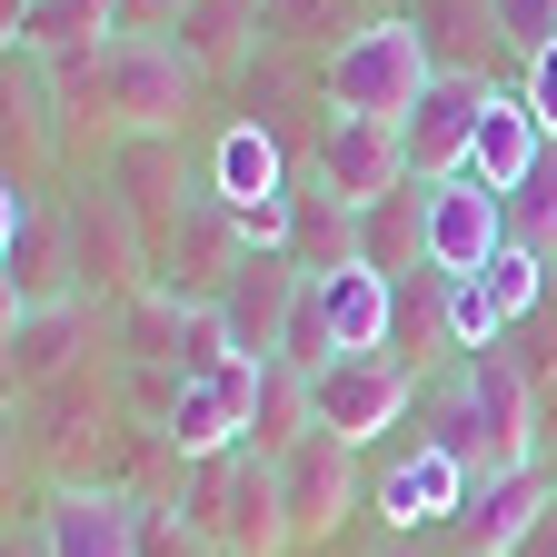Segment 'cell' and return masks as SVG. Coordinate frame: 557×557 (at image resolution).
Wrapping results in <instances>:
<instances>
[{"mask_svg": "<svg viewBox=\"0 0 557 557\" xmlns=\"http://www.w3.org/2000/svg\"><path fill=\"white\" fill-rule=\"evenodd\" d=\"M418 448H448L478 487L508 468H547L537 448V379L518 348H478V359H448L429 388H418Z\"/></svg>", "mask_w": 557, "mask_h": 557, "instance_id": "cell-1", "label": "cell"}, {"mask_svg": "<svg viewBox=\"0 0 557 557\" xmlns=\"http://www.w3.org/2000/svg\"><path fill=\"white\" fill-rule=\"evenodd\" d=\"M429 81H438V60H429V40H418L408 11H379L369 30H348V40L319 60V100H329L338 120H388V129L429 100Z\"/></svg>", "mask_w": 557, "mask_h": 557, "instance_id": "cell-2", "label": "cell"}, {"mask_svg": "<svg viewBox=\"0 0 557 557\" xmlns=\"http://www.w3.org/2000/svg\"><path fill=\"white\" fill-rule=\"evenodd\" d=\"M100 110L120 139H180L199 110V60L170 30H120L100 50Z\"/></svg>", "mask_w": 557, "mask_h": 557, "instance_id": "cell-3", "label": "cell"}, {"mask_svg": "<svg viewBox=\"0 0 557 557\" xmlns=\"http://www.w3.org/2000/svg\"><path fill=\"white\" fill-rule=\"evenodd\" d=\"M60 269H70V299H100V319L150 289V239H139L110 180L60 189Z\"/></svg>", "mask_w": 557, "mask_h": 557, "instance_id": "cell-4", "label": "cell"}, {"mask_svg": "<svg viewBox=\"0 0 557 557\" xmlns=\"http://www.w3.org/2000/svg\"><path fill=\"white\" fill-rule=\"evenodd\" d=\"M180 508H189V528L220 547V557H278V547H289V508H278V458H259V448L199 458Z\"/></svg>", "mask_w": 557, "mask_h": 557, "instance_id": "cell-5", "label": "cell"}, {"mask_svg": "<svg viewBox=\"0 0 557 557\" xmlns=\"http://www.w3.org/2000/svg\"><path fill=\"white\" fill-rule=\"evenodd\" d=\"M418 379L398 348H379V359H329V369H309V408H319V429L329 438H348V448H369V438H388L398 418L418 408Z\"/></svg>", "mask_w": 557, "mask_h": 557, "instance_id": "cell-6", "label": "cell"}, {"mask_svg": "<svg viewBox=\"0 0 557 557\" xmlns=\"http://www.w3.org/2000/svg\"><path fill=\"white\" fill-rule=\"evenodd\" d=\"M259 379H269V359H220V369H199L189 388H180V408H170V429H160V448L170 458H230V448H249V418H259Z\"/></svg>", "mask_w": 557, "mask_h": 557, "instance_id": "cell-7", "label": "cell"}, {"mask_svg": "<svg viewBox=\"0 0 557 557\" xmlns=\"http://www.w3.org/2000/svg\"><path fill=\"white\" fill-rule=\"evenodd\" d=\"M508 249V189L487 180H429V278H487Z\"/></svg>", "mask_w": 557, "mask_h": 557, "instance_id": "cell-8", "label": "cell"}, {"mask_svg": "<svg viewBox=\"0 0 557 557\" xmlns=\"http://www.w3.org/2000/svg\"><path fill=\"white\" fill-rule=\"evenodd\" d=\"M299 299H309V269H299L289 249H249V259L220 278V299H209V309L230 319V338L249 348V359H278V348H289Z\"/></svg>", "mask_w": 557, "mask_h": 557, "instance_id": "cell-9", "label": "cell"}, {"mask_svg": "<svg viewBox=\"0 0 557 557\" xmlns=\"http://www.w3.org/2000/svg\"><path fill=\"white\" fill-rule=\"evenodd\" d=\"M487 100H498V81H478V70H438L429 100L398 120V139H408V180H458L468 150H478Z\"/></svg>", "mask_w": 557, "mask_h": 557, "instance_id": "cell-10", "label": "cell"}, {"mask_svg": "<svg viewBox=\"0 0 557 557\" xmlns=\"http://www.w3.org/2000/svg\"><path fill=\"white\" fill-rule=\"evenodd\" d=\"M278 508H289V547L338 537V518L359 508V448L329 438V429H309L289 458H278Z\"/></svg>", "mask_w": 557, "mask_h": 557, "instance_id": "cell-11", "label": "cell"}, {"mask_svg": "<svg viewBox=\"0 0 557 557\" xmlns=\"http://www.w3.org/2000/svg\"><path fill=\"white\" fill-rule=\"evenodd\" d=\"M0 348H11V398H50L81 379L90 359V299H40L0 319Z\"/></svg>", "mask_w": 557, "mask_h": 557, "instance_id": "cell-12", "label": "cell"}, {"mask_svg": "<svg viewBox=\"0 0 557 557\" xmlns=\"http://www.w3.org/2000/svg\"><path fill=\"white\" fill-rule=\"evenodd\" d=\"M30 528H40V557H150V518L120 487H50Z\"/></svg>", "mask_w": 557, "mask_h": 557, "instance_id": "cell-13", "label": "cell"}, {"mask_svg": "<svg viewBox=\"0 0 557 557\" xmlns=\"http://www.w3.org/2000/svg\"><path fill=\"white\" fill-rule=\"evenodd\" d=\"M309 170L348 199V209H379L388 189H408V139L388 129V120H319V139H309Z\"/></svg>", "mask_w": 557, "mask_h": 557, "instance_id": "cell-14", "label": "cell"}, {"mask_svg": "<svg viewBox=\"0 0 557 557\" xmlns=\"http://www.w3.org/2000/svg\"><path fill=\"white\" fill-rule=\"evenodd\" d=\"M319 289V319H329V359H379V348L398 338V278L348 259V269H309Z\"/></svg>", "mask_w": 557, "mask_h": 557, "instance_id": "cell-15", "label": "cell"}, {"mask_svg": "<svg viewBox=\"0 0 557 557\" xmlns=\"http://www.w3.org/2000/svg\"><path fill=\"white\" fill-rule=\"evenodd\" d=\"M547 508H557L547 468H508V478H487V487H468V508H458V528H448V557H518L528 528H537Z\"/></svg>", "mask_w": 557, "mask_h": 557, "instance_id": "cell-16", "label": "cell"}, {"mask_svg": "<svg viewBox=\"0 0 557 557\" xmlns=\"http://www.w3.org/2000/svg\"><path fill=\"white\" fill-rule=\"evenodd\" d=\"M0 259H11V309H40V299H70V269H60V209L50 189H0Z\"/></svg>", "mask_w": 557, "mask_h": 557, "instance_id": "cell-17", "label": "cell"}, {"mask_svg": "<svg viewBox=\"0 0 557 557\" xmlns=\"http://www.w3.org/2000/svg\"><path fill=\"white\" fill-rule=\"evenodd\" d=\"M468 487H478V478H468L448 448H418V458H398V468L379 478V518H388L398 537H418V528H458Z\"/></svg>", "mask_w": 557, "mask_h": 557, "instance_id": "cell-18", "label": "cell"}, {"mask_svg": "<svg viewBox=\"0 0 557 557\" xmlns=\"http://www.w3.org/2000/svg\"><path fill=\"white\" fill-rule=\"evenodd\" d=\"M170 40L199 60V81H230V70H249L259 40H269V0H189V11L170 21Z\"/></svg>", "mask_w": 557, "mask_h": 557, "instance_id": "cell-19", "label": "cell"}, {"mask_svg": "<svg viewBox=\"0 0 557 557\" xmlns=\"http://www.w3.org/2000/svg\"><path fill=\"white\" fill-rule=\"evenodd\" d=\"M110 40H120V0H11V30H0V50H30V60L110 50Z\"/></svg>", "mask_w": 557, "mask_h": 557, "instance_id": "cell-20", "label": "cell"}, {"mask_svg": "<svg viewBox=\"0 0 557 557\" xmlns=\"http://www.w3.org/2000/svg\"><path fill=\"white\" fill-rule=\"evenodd\" d=\"M547 150H557V139L537 129L528 90L498 81V100H487V120H478V150H468V180H487V189H528V170H537Z\"/></svg>", "mask_w": 557, "mask_h": 557, "instance_id": "cell-21", "label": "cell"}, {"mask_svg": "<svg viewBox=\"0 0 557 557\" xmlns=\"http://www.w3.org/2000/svg\"><path fill=\"white\" fill-rule=\"evenodd\" d=\"M398 11L418 21V40H429L438 70H478V81H498L487 60H508V40H498V11H487V0H398Z\"/></svg>", "mask_w": 557, "mask_h": 557, "instance_id": "cell-22", "label": "cell"}, {"mask_svg": "<svg viewBox=\"0 0 557 557\" xmlns=\"http://www.w3.org/2000/svg\"><path fill=\"white\" fill-rule=\"evenodd\" d=\"M289 259L299 269H348L359 259V209H348L319 170H299V189H289Z\"/></svg>", "mask_w": 557, "mask_h": 557, "instance_id": "cell-23", "label": "cell"}, {"mask_svg": "<svg viewBox=\"0 0 557 557\" xmlns=\"http://www.w3.org/2000/svg\"><path fill=\"white\" fill-rule=\"evenodd\" d=\"M359 259L388 269V278L429 269V180H408V189H388L379 209H359Z\"/></svg>", "mask_w": 557, "mask_h": 557, "instance_id": "cell-24", "label": "cell"}, {"mask_svg": "<svg viewBox=\"0 0 557 557\" xmlns=\"http://www.w3.org/2000/svg\"><path fill=\"white\" fill-rule=\"evenodd\" d=\"M369 21H379V0H269V50H338Z\"/></svg>", "mask_w": 557, "mask_h": 557, "instance_id": "cell-25", "label": "cell"}, {"mask_svg": "<svg viewBox=\"0 0 557 557\" xmlns=\"http://www.w3.org/2000/svg\"><path fill=\"white\" fill-rule=\"evenodd\" d=\"M438 329H448V359L508 348V319H498V299H487V278H438Z\"/></svg>", "mask_w": 557, "mask_h": 557, "instance_id": "cell-26", "label": "cell"}, {"mask_svg": "<svg viewBox=\"0 0 557 557\" xmlns=\"http://www.w3.org/2000/svg\"><path fill=\"white\" fill-rule=\"evenodd\" d=\"M508 239H518V249H537V259L557 269V150L528 170V189H508Z\"/></svg>", "mask_w": 557, "mask_h": 557, "instance_id": "cell-27", "label": "cell"}, {"mask_svg": "<svg viewBox=\"0 0 557 557\" xmlns=\"http://www.w3.org/2000/svg\"><path fill=\"white\" fill-rule=\"evenodd\" d=\"M487 11H498V40H508V60H518V70L557 40V0H487Z\"/></svg>", "mask_w": 557, "mask_h": 557, "instance_id": "cell-28", "label": "cell"}, {"mask_svg": "<svg viewBox=\"0 0 557 557\" xmlns=\"http://www.w3.org/2000/svg\"><path fill=\"white\" fill-rule=\"evenodd\" d=\"M518 90H528V110H537V129L557 139V40H547V50H537V60L518 70Z\"/></svg>", "mask_w": 557, "mask_h": 557, "instance_id": "cell-29", "label": "cell"}, {"mask_svg": "<svg viewBox=\"0 0 557 557\" xmlns=\"http://www.w3.org/2000/svg\"><path fill=\"white\" fill-rule=\"evenodd\" d=\"M189 0H120V30H170Z\"/></svg>", "mask_w": 557, "mask_h": 557, "instance_id": "cell-30", "label": "cell"}, {"mask_svg": "<svg viewBox=\"0 0 557 557\" xmlns=\"http://www.w3.org/2000/svg\"><path fill=\"white\" fill-rule=\"evenodd\" d=\"M518 557H557V508H547V518L528 528V547H518Z\"/></svg>", "mask_w": 557, "mask_h": 557, "instance_id": "cell-31", "label": "cell"}, {"mask_svg": "<svg viewBox=\"0 0 557 557\" xmlns=\"http://www.w3.org/2000/svg\"><path fill=\"white\" fill-rule=\"evenodd\" d=\"M547 487H557V458H547Z\"/></svg>", "mask_w": 557, "mask_h": 557, "instance_id": "cell-32", "label": "cell"}]
</instances>
